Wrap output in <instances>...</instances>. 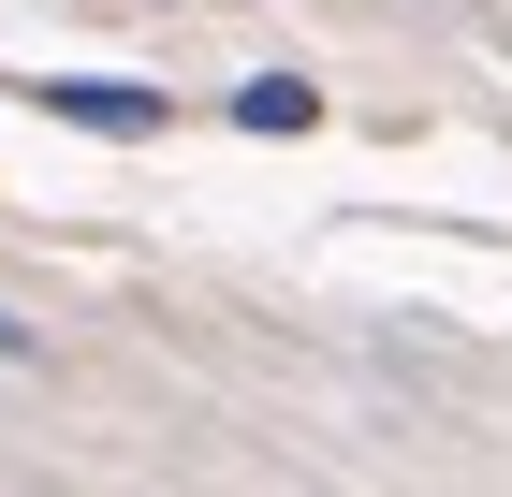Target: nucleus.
Segmentation results:
<instances>
[{
	"mask_svg": "<svg viewBox=\"0 0 512 497\" xmlns=\"http://www.w3.org/2000/svg\"><path fill=\"white\" fill-rule=\"evenodd\" d=\"M235 132H322V88L308 74H249L235 88Z\"/></svg>",
	"mask_w": 512,
	"mask_h": 497,
	"instance_id": "nucleus-2",
	"label": "nucleus"
},
{
	"mask_svg": "<svg viewBox=\"0 0 512 497\" xmlns=\"http://www.w3.org/2000/svg\"><path fill=\"white\" fill-rule=\"evenodd\" d=\"M30 103L59 117V132H103V147H161V132H176V103H161V88H132V74H44Z\"/></svg>",
	"mask_w": 512,
	"mask_h": 497,
	"instance_id": "nucleus-1",
	"label": "nucleus"
}]
</instances>
